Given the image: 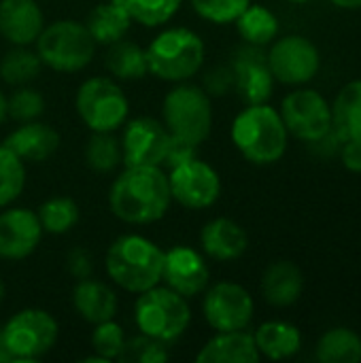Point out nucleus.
<instances>
[{"mask_svg":"<svg viewBox=\"0 0 361 363\" xmlns=\"http://www.w3.org/2000/svg\"><path fill=\"white\" fill-rule=\"evenodd\" d=\"M334 6L338 9H345V11H360L361 0H332Z\"/></svg>","mask_w":361,"mask_h":363,"instance_id":"nucleus-43","label":"nucleus"},{"mask_svg":"<svg viewBox=\"0 0 361 363\" xmlns=\"http://www.w3.org/2000/svg\"><path fill=\"white\" fill-rule=\"evenodd\" d=\"M6 113L11 119L21 123L34 121L45 113V98L40 96V91L19 85V89H15L11 98H6Z\"/></svg>","mask_w":361,"mask_h":363,"instance_id":"nucleus-36","label":"nucleus"},{"mask_svg":"<svg viewBox=\"0 0 361 363\" xmlns=\"http://www.w3.org/2000/svg\"><path fill=\"white\" fill-rule=\"evenodd\" d=\"M2 338L13 362H34L55 347L57 321L47 311L26 308L4 323Z\"/></svg>","mask_w":361,"mask_h":363,"instance_id":"nucleus-9","label":"nucleus"},{"mask_svg":"<svg viewBox=\"0 0 361 363\" xmlns=\"http://www.w3.org/2000/svg\"><path fill=\"white\" fill-rule=\"evenodd\" d=\"M181 2L183 0H126V6L132 15V21L155 28L170 21L181 9Z\"/></svg>","mask_w":361,"mask_h":363,"instance_id":"nucleus-34","label":"nucleus"},{"mask_svg":"<svg viewBox=\"0 0 361 363\" xmlns=\"http://www.w3.org/2000/svg\"><path fill=\"white\" fill-rule=\"evenodd\" d=\"M202 311L206 323L215 332H236L249 328L255 313V304L251 294L243 285L217 283L206 289Z\"/></svg>","mask_w":361,"mask_h":363,"instance_id":"nucleus-13","label":"nucleus"},{"mask_svg":"<svg viewBox=\"0 0 361 363\" xmlns=\"http://www.w3.org/2000/svg\"><path fill=\"white\" fill-rule=\"evenodd\" d=\"M340 162L349 172L361 174V138L345 140L340 145Z\"/></svg>","mask_w":361,"mask_h":363,"instance_id":"nucleus-42","label":"nucleus"},{"mask_svg":"<svg viewBox=\"0 0 361 363\" xmlns=\"http://www.w3.org/2000/svg\"><path fill=\"white\" fill-rule=\"evenodd\" d=\"M230 66L234 72V89L247 104L268 102V98L272 96L274 77L268 68L266 53L260 47H243Z\"/></svg>","mask_w":361,"mask_h":363,"instance_id":"nucleus-16","label":"nucleus"},{"mask_svg":"<svg viewBox=\"0 0 361 363\" xmlns=\"http://www.w3.org/2000/svg\"><path fill=\"white\" fill-rule=\"evenodd\" d=\"M255 347L262 357L283 362L294 357L302 349V334L287 321H266L253 334Z\"/></svg>","mask_w":361,"mask_h":363,"instance_id":"nucleus-25","label":"nucleus"},{"mask_svg":"<svg viewBox=\"0 0 361 363\" xmlns=\"http://www.w3.org/2000/svg\"><path fill=\"white\" fill-rule=\"evenodd\" d=\"M43 238V228L34 211L6 208L0 213V257L19 262L32 255Z\"/></svg>","mask_w":361,"mask_h":363,"instance_id":"nucleus-17","label":"nucleus"},{"mask_svg":"<svg viewBox=\"0 0 361 363\" xmlns=\"http://www.w3.org/2000/svg\"><path fill=\"white\" fill-rule=\"evenodd\" d=\"M281 117L287 132L304 143H317L332 132V106L317 89H294L283 98Z\"/></svg>","mask_w":361,"mask_h":363,"instance_id":"nucleus-10","label":"nucleus"},{"mask_svg":"<svg viewBox=\"0 0 361 363\" xmlns=\"http://www.w3.org/2000/svg\"><path fill=\"white\" fill-rule=\"evenodd\" d=\"M170 351L168 345L151 338L147 334H140L132 340H126L123 351L119 355L121 363H164L168 362Z\"/></svg>","mask_w":361,"mask_h":363,"instance_id":"nucleus-35","label":"nucleus"},{"mask_svg":"<svg viewBox=\"0 0 361 363\" xmlns=\"http://www.w3.org/2000/svg\"><path fill=\"white\" fill-rule=\"evenodd\" d=\"M168 185L172 200L189 211L209 208L221 196V179L217 170L198 157L172 168L168 172Z\"/></svg>","mask_w":361,"mask_h":363,"instance_id":"nucleus-12","label":"nucleus"},{"mask_svg":"<svg viewBox=\"0 0 361 363\" xmlns=\"http://www.w3.org/2000/svg\"><path fill=\"white\" fill-rule=\"evenodd\" d=\"M251 0H191L194 11L211 23H234Z\"/></svg>","mask_w":361,"mask_h":363,"instance_id":"nucleus-38","label":"nucleus"},{"mask_svg":"<svg viewBox=\"0 0 361 363\" xmlns=\"http://www.w3.org/2000/svg\"><path fill=\"white\" fill-rule=\"evenodd\" d=\"M287 2H291V4H306V2H311V0H287Z\"/></svg>","mask_w":361,"mask_h":363,"instance_id":"nucleus-47","label":"nucleus"},{"mask_svg":"<svg viewBox=\"0 0 361 363\" xmlns=\"http://www.w3.org/2000/svg\"><path fill=\"white\" fill-rule=\"evenodd\" d=\"M145 51L149 72L170 83H183L198 74L206 55L204 40L189 28H168L160 32Z\"/></svg>","mask_w":361,"mask_h":363,"instance_id":"nucleus-4","label":"nucleus"},{"mask_svg":"<svg viewBox=\"0 0 361 363\" xmlns=\"http://www.w3.org/2000/svg\"><path fill=\"white\" fill-rule=\"evenodd\" d=\"M26 185L23 162L4 145H0V208L15 202Z\"/></svg>","mask_w":361,"mask_h":363,"instance_id":"nucleus-33","label":"nucleus"},{"mask_svg":"<svg viewBox=\"0 0 361 363\" xmlns=\"http://www.w3.org/2000/svg\"><path fill=\"white\" fill-rule=\"evenodd\" d=\"M9 117V113H6V96L0 91V125H2V121Z\"/></svg>","mask_w":361,"mask_h":363,"instance_id":"nucleus-45","label":"nucleus"},{"mask_svg":"<svg viewBox=\"0 0 361 363\" xmlns=\"http://www.w3.org/2000/svg\"><path fill=\"white\" fill-rule=\"evenodd\" d=\"M196 157H198V145L196 143H189L185 138H179V136L170 134V143H168L162 166L172 170V168H177V166H181L185 162H191Z\"/></svg>","mask_w":361,"mask_h":363,"instance_id":"nucleus-39","label":"nucleus"},{"mask_svg":"<svg viewBox=\"0 0 361 363\" xmlns=\"http://www.w3.org/2000/svg\"><path fill=\"white\" fill-rule=\"evenodd\" d=\"M9 147L23 164L26 162H45L60 147V134L40 121H26L15 128L2 143Z\"/></svg>","mask_w":361,"mask_h":363,"instance_id":"nucleus-20","label":"nucleus"},{"mask_svg":"<svg viewBox=\"0 0 361 363\" xmlns=\"http://www.w3.org/2000/svg\"><path fill=\"white\" fill-rule=\"evenodd\" d=\"M209 96H223L234 89V72L232 66H215L204 74V87Z\"/></svg>","mask_w":361,"mask_h":363,"instance_id":"nucleus-40","label":"nucleus"},{"mask_svg":"<svg viewBox=\"0 0 361 363\" xmlns=\"http://www.w3.org/2000/svg\"><path fill=\"white\" fill-rule=\"evenodd\" d=\"M332 130L343 143L361 138V79L338 91L332 106Z\"/></svg>","mask_w":361,"mask_h":363,"instance_id":"nucleus-26","label":"nucleus"},{"mask_svg":"<svg viewBox=\"0 0 361 363\" xmlns=\"http://www.w3.org/2000/svg\"><path fill=\"white\" fill-rule=\"evenodd\" d=\"M289 132L270 104H247L232 123V143L240 155L257 166L277 164L287 151Z\"/></svg>","mask_w":361,"mask_h":363,"instance_id":"nucleus-2","label":"nucleus"},{"mask_svg":"<svg viewBox=\"0 0 361 363\" xmlns=\"http://www.w3.org/2000/svg\"><path fill=\"white\" fill-rule=\"evenodd\" d=\"M170 202L168 174L160 166H126L109 194L113 215L132 225L160 221L168 213Z\"/></svg>","mask_w":361,"mask_h":363,"instance_id":"nucleus-1","label":"nucleus"},{"mask_svg":"<svg viewBox=\"0 0 361 363\" xmlns=\"http://www.w3.org/2000/svg\"><path fill=\"white\" fill-rule=\"evenodd\" d=\"M170 132L153 117H136L121 134V155L126 166H162Z\"/></svg>","mask_w":361,"mask_h":363,"instance_id":"nucleus-14","label":"nucleus"},{"mask_svg":"<svg viewBox=\"0 0 361 363\" xmlns=\"http://www.w3.org/2000/svg\"><path fill=\"white\" fill-rule=\"evenodd\" d=\"M104 62H106L109 72L121 81H136L149 72L147 51L143 47H138L136 43L126 40V38L109 45Z\"/></svg>","mask_w":361,"mask_h":363,"instance_id":"nucleus-27","label":"nucleus"},{"mask_svg":"<svg viewBox=\"0 0 361 363\" xmlns=\"http://www.w3.org/2000/svg\"><path fill=\"white\" fill-rule=\"evenodd\" d=\"M164 125L172 136L185 138L189 143H204L213 130V108L211 96L189 83H181L170 89L162 106Z\"/></svg>","mask_w":361,"mask_h":363,"instance_id":"nucleus-7","label":"nucleus"},{"mask_svg":"<svg viewBox=\"0 0 361 363\" xmlns=\"http://www.w3.org/2000/svg\"><path fill=\"white\" fill-rule=\"evenodd\" d=\"M266 62L274 81L283 85H304L317 77L321 68V53L311 38L289 34L272 43L266 53Z\"/></svg>","mask_w":361,"mask_h":363,"instance_id":"nucleus-11","label":"nucleus"},{"mask_svg":"<svg viewBox=\"0 0 361 363\" xmlns=\"http://www.w3.org/2000/svg\"><path fill=\"white\" fill-rule=\"evenodd\" d=\"M123 345H126V336L121 325H117L113 319L96 323V330L91 334V349L98 357H102L104 362L119 359Z\"/></svg>","mask_w":361,"mask_h":363,"instance_id":"nucleus-37","label":"nucleus"},{"mask_svg":"<svg viewBox=\"0 0 361 363\" xmlns=\"http://www.w3.org/2000/svg\"><path fill=\"white\" fill-rule=\"evenodd\" d=\"M43 62L36 51L15 45V49L6 51L2 62H0V77L9 85H28L40 74Z\"/></svg>","mask_w":361,"mask_h":363,"instance_id":"nucleus-30","label":"nucleus"},{"mask_svg":"<svg viewBox=\"0 0 361 363\" xmlns=\"http://www.w3.org/2000/svg\"><path fill=\"white\" fill-rule=\"evenodd\" d=\"M36 217L40 221L43 232L47 234H66L70 232L77 221H79V206L74 200L70 198H49L47 202L40 204V208L36 211Z\"/></svg>","mask_w":361,"mask_h":363,"instance_id":"nucleus-32","label":"nucleus"},{"mask_svg":"<svg viewBox=\"0 0 361 363\" xmlns=\"http://www.w3.org/2000/svg\"><path fill=\"white\" fill-rule=\"evenodd\" d=\"M96 51L85 23L74 19H60L43 28L36 38V53L40 62L57 72H77L85 68Z\"/></svg>","mask_w":361,"mask_h":363,"instance_id":"nucleus-6","label":"nucleus"},{"mask_svg":"<svg viewBox=\"0 0 361 363\" xmlns=\"http://www.w3.org/2000/svg\"><path fill=\"white\" fill-rule=\"evenodd\" d=\"M162 281L166 287L189 300L206 291L211 281V270L202 253H198L191 247L177 245L164 251Z\"/></svg>","mask_w":361,"mask_h":363,"instance_id":"nucleus-15","label":"nucleus"},{"mask_svg":"<svg viewBox=\"0 0 361 363\" xmlns=\"http://www.w3.org/2000/svg\"><path fill=\"white\" fill-rule=\"evenodd\" d=\"M132 26V15L126 6V0H106L91 9L87 15L85 28L89 30L96 45H113L126 38Z\"/></svg>","mask_w":361,"mask_h":363,"instance_id":"nucleus-24","label":"nucleus"},{"mask_svg":"<svg viewBox=\"0 0 361 363\" xmlns=\"http://www.w3.org/2000/svg\"><path fill=\"white\" fill-rule=\"evenodd\" d=\"M77 113L91 132H115L128 119V98L121 87L106 77H91L77 91Z\"/></svg>","mask_w":361,"mask_h":363,"instance_id":"nucleus-8","label":"nucleus"},{"mask_svg":"<svg viewBox=\"0 0 361 363\" xmlns=\"http://www.w3.org/2000/svg\"><path fill=\"white\" fill-rule=\"evenodd\" d=\"M72 306L83 321L96 325V323L115 319L117 294L109 285L94 281L91 277L81 279V281H77V285L72 289Z\"/></svg>","mask_w":361,"mask_h":363,"instance_id":"nucleus-22","label":"nucleus"},{"mask_svg":"<svg viewBox=\"0 0 361 363\" xmlns=\"http://www.w3.org/2000/svg\"><path fill=\"white\" fill-rule=\"evenodd\" d=\"M134 319L140 334L170 345L187 332L191 323V311L187 298L166 285H155L138 294L134 304Z\"/></svg>","mask_w":361,"mask_h":363,"instance_id":"nucleus-5","label":"nucleus"},{"mask_svg":"<svg viewBox=\"0 0 361 363\" xmlns=\"http://www.w3.org/2000/svg\"><path fill=\"white\" fill-rule=\"evenodd\" d=\"M11 362H13V357H11V353H9V349H6V345H4L2 328H0V363H11Z\"/></svg>","mask_w":361,"mask_h":363,"instance_id":"nucleus-44","label":"nucleus"},{"mask_svg":"<svg viewBox=\"0 0 361 363\" xmlns=\"http://www.w3.org/2000/svg\"><path fill=\"white\" fill-rule=\"evenodd\" d=\"M262 359L253 334L245 330L217 332L196 355L198 363H257Z\"/></svg>","mask_w":361,"mask_h":363,"instance_id":"nucleus-21","label":"nucleus"},{"mask_svg":"<svg viewBox=\"0 0 361 363\" xmlns=\"http://www.w3.org/2000/svg\"><path fill=\"white\" fill-rule=\"evenodd\" d=\"M66 270L77 279H89L94 274V257L87 249L83 247H74L68 251L66 255Z\"/></svg>","mask_w":361,"mask_h":363,"instance_id":"nucleus-41","label":"nucleus"},{"mask_svg":"<svg viewBox=\"0 0 361 363\" xmlns=\"http://www.w3.org/2000/svg\"><path fill=\"white\" fill-rule=\"evenodd\" d=\"M164 251L138 234L119 236L106 251V272L115 285L130 294H143L162 283Z\"/></svg>","mask_w":361,"mask_h":363,"instance_id":"nucleus-3","label":"nucleus"},{"mask_svg":"<svg viewBox=\"0 0 361 363\" xmlns=\"http://www.w3.org/2000/svg\"><path fill=\"white\" fill-rule=\"evenodd\" d=\"M123 162L121 140L113 132H94L85 145V164L100 174L113 172Z\"/></svg>","mask_w":361,"mask_h":363,"instance_id":"nucleus-31","label":"nucleus"},{"mask_svg":"<svg viewBox=\"0 0 361 363\" xmlns=\"http://www.w3.org/2000/svg\"><path fill=\"white\" fill-rule=\"evenodd\" d=\"M202 251L215 262H234L249 249V236L245 228L228 217L209 221L200 232Z\"/></svg>","mask_w":361,"mask_h":363,"instance_id":"nucleus-19","label":"nucleus"},{"mask_svg":"<svg viewBox=\"0 0 361 363\" xmlns=\"http://www.w3.org/2000/svg\"><path fill=\"white\" fill-rule=\"evenodd\" d=\"M2 300H4V283L0 279V304H2Z\"/></svg>","mask_w":361,"mask_h":363,"instance_id":"nucleus-46","label":"nucleus"},{"mask_svg":"<svg viewBox=\"0 0 361 363\" xmlns=\"http://www.w3.org/2000/svg\"><path fill=\"white\" fill-rule=\"evenodd\" d=\"M304 291V274L294 262H274L262 277V296L270 306L287 308L300 300Z\"/></svg>","mask_w":361,"mask_h":363,"instance_id":"nucleus-23","label":"nucleus"},{"mask_svg":"<svg viewBox=\"0 0 361 363\" xmlns=\"http://www.w3.org/2000/svg\"><path fill=\"white\" fill-rule=\"evenodd\" d=\"M234 23H236L243 40H247V45H255V47L270 45L279 34L277 15L262 4H249Z\"/></svg>","mask_w":361,"mask_h":363,"instance_id":"nucleus-29","label":"nucleus"},{"mask_svg":"<svg viewBox=\"0 0 361 363\" xmlns=\"http://www.w3.org/2000/svg\"><path fill=\"white\" fill-rule=\"evenodd\" d=\"M315 355L321 363H360L361 336L349 328H332L319 338Z\"/></svg>","mask_w":361,"mask_h":363,"instance_id":"nucleus-28","label":"nucleus"},{"mask_svg":"<svg viewBox=\"0 0 361 363\" xmlns=\"http://www.w3.org/2000/svg\"><path fill=\"white\" fill-rule=\"evenodd\" d=\"M43 28H45V17L36 0L0 2V34L9 43L28 47L36 43Z\"/></svg>","mask_w":361,"mask_h":363,"instance_id":"nucleus-18","label":"nucleus"}]
</instances>
